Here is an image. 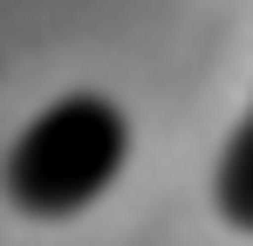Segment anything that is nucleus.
Segmentation results:
<instances>
[{"instance_id":"nucleus-2","label":"nucleus","mask_w":253,"mask_h":246,"mask_svg":"<svg viewBox=\"0 0 253 246\" xmlns=\"http://www.w3.org/2000/svg\"><path fill=\"white\" fill-rule=\"evenodd\" d=\"M212 199H219V219H233L240 233H253V110H247V123L233 130V144L219 151Z\"/></svg>"},{"instance_id":"nucleus-1","label":"nucleus","mask_w":253,"mask_h":246,"mask_svg":"<svg viewBox=\"0 0 253 246\" xmlns=\"http://www.w3.org/2000/svg\"><path fill=\"white\" fill-rule=\"evenodd\" d=\"M124 158H130L124 110L110 96H62L7 144L0 185L28 219H76L117 185Z\"/></svg>"}]
</instances>
